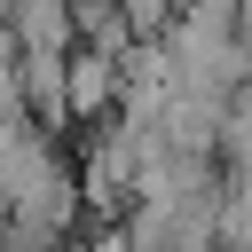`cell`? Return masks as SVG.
<instances>
[{"mask_svg":"<svg viewBox=\"0 0 252 252\" xmlns=\"http://www.w3.org/2000/svg\"><path fill=\"white\" fill-rule=\"evenodd\" d=\"M220 244L252 252V181H228L220 189Z\"/></svg>","mask_w":252,"mask_h":252,"instance_id":"obj_2","label":"cell"},{"mask_svg":"<svg viewBox=\"0 0 252 252\" xmlns=\"http://www.w3.org/2000/svg\"><path fill=\"white\" fill-rule=\"evenodd\" d=\"M118 94V55L102 47H71V118H94Z\"/></svg>","mask_w":252,"mask_h":252,"instance_id":"obj_1","label":"cell"}]
</instances>
